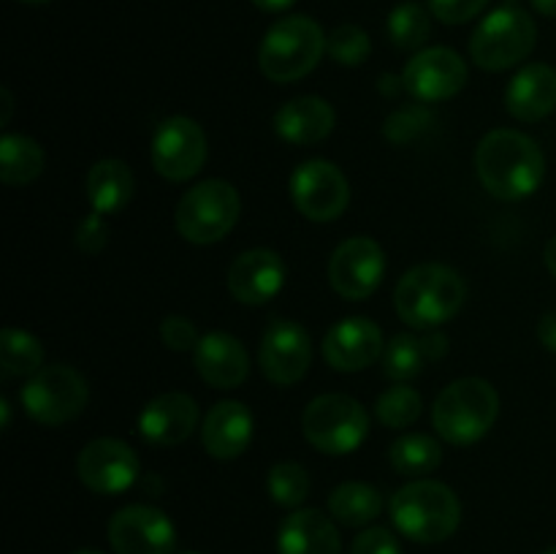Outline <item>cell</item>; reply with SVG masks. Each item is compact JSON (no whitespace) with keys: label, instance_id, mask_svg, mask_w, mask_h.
I'll use <instances>...</instances> for the list:
<instances>
[{"label":"cell","instance_id":"obj_48","mask_svg":"<svg viewBox=\"0 0 556 554\" xmlns=\"http://www.w3.org/2000/svg\"><path fill=\"white\" fill-rule=\"evenodd\" d=\"M188 554H195V552H188Z\"/></svg>","mask_w":556,"mask_h":554},{"label":"cell","instance_id":"obj_22","mask_svg":"<svg viewBox=\"0 0 556 554\" xmlns=\"http://www.w3.org/2000/svg\"><path fill=\"white\" fill-rule=\"evenodd\" d=\"M277 554H342L334 521L318 508H299L277 530Z\"/></svg>","mask_w":556,"mask_h":554},{"label":"cell","instance_id":"obj_23","mask_svg":"<svg viewBox=\"0 0 556 554\" xmlns=\"http://www.w3.org/2000/svg\"><path fill=\"white\" fill-rule=\"evenodd\" d=\"M505 106L519 123H538L556 109V71L546 63H530L510 79Z\"/></svg>","mask_w":556,"mask_h":554},{"label":"cell","instance_id":"obj_30","mask_svg":"<svg viewBox=\"0 0 556 554\" xmlns=\"http://www.w3.org/2000/svg\"><path fill=\"white\" fill-rule=\"evenodd\" d=\"M389 38L396 49L402 52H416L427 43L429 33H432V11L424 9L421 3H400L394 11L389 14Z\"/></svg>","mask_w":556,"mask_h":554},{"label":"cell","instance_id":"obj_16","mask_svg":"<svg viewBox=\"0 0 556 554\" xmlns=\"http://www.w3.org/2000/svg\"><path fill=\"white\" fill-rule=\"evenodd\" d=\"M402 85L421 103L445 101L467 85V65L448 47L421 49L402 71Z\"/></svg>","mask_w":556,"mask_h":554},{"label":"cell","instance_id":"obj_12","mask_svg":"<svg viewBox=\"0 0 556 554\" xmlns=\"http://www.w3.org/2000/svg\"><path fill=\"white\" fill-rule=\"evenodd\" d=\"M109 543L114 554H174L177 527L155 505H125L109 519Z\"/></svg>","mask_w":556,"mask_h":554},{"label":"cell","instance_id":"obj_31","mask_svg":"<svg viewBox=\"0 0 556 554\" xmlns=\"http://www.w3.org/2000/svg\"><path fill=\"white\" fill-rule=\"evenodd\" d=\"M0 367L3 375H36L43 369V348L30 331L5 326L0 335Z\"/></svg>","mask_w":556,"mask_h":554},{"label":"cell","instance_id":"obj_8","mask_svg":"<svg viewBox=\"0 0 556 554\" xmlns=\"http://www.w3.org/2000/svg\"><path fill=\"white\" fill-rule=\"evenodd\" d=\"M304 438L318 451L342 456L356 451L369 435V416L358 400L348 394H320L302 413Z\"/></svg>","mask_w":556,"mask_h":554},{"label":"cell","instance_id":"obj_39","mask_svg":"<svg viewBox=\"0 0 556 554\" xmlns=\"http://www.w3.org/2000/svg\"><path fill=\"white\" fill-rule=\"evenodd\" d=\"M109 242V231L103 226V215L98 212H90L85 221L79 223V231H76V244H79L81 253L98 255Z\"/></svg>","mask_w":556,"mask_h":554},{"label":"cell","instance_id":"obj_9","mask_svg":"<svg viewBox=\"0 0 556 554\" xmlns=\"http://www.w3.org/2000/svg\"><path fill=\"white\" fill-rule=\"evenodd\" d=\"M90 400V389L81 373L68 364H52L30 375L20 391V402L27 416L47 427L74 421Z\"/></svg>","mask_w":556,"mask_h":554},{"label":"cell","instance_id":"obj_21","mask_svg":"<svg viewBox=\"0 0 556 554\" xmlns=\"http://www.w3.org/2000/svg\"><path fill=\"white\" fill-rule=\"evenodd\" d=\"M201 440H204L206 454L215 456V459H237L248 451L250 440H253V413L244 402H217L206 413Z\"/></svg>","mask_w":556,"mask_h":554},{"label":"cell","instance_id":"obj_18","mask_svg":"<svg viewBox=\"0 0 556 554\" xmlns=\"http://www.w3.org/2000/svg\"><path fill=\"white\" fill-rule=\"evenodd\" d=\"M286 286V264L269 248L244 250L228 269V291L242 304H266Z\"/></svg>","mask_w":556,"mask_h":554},{"label":"cell","instance_id":"obj_45","mask_svg":"<svg viewBox=\"0 0 556 554\" xmlns=\"http://www.w3.org/2000/svg\"><path fill=\"white\" fill-rule=\"evenodd\" d=\"M20 3H27V5H43V3H49V0H20Z\"/></svg>","mask_w":556,"mask_h":554},{"label":"cell","instance_id":"obj_6","mask_svg":"<svg viewBox=\"0 0 556 554\" xmlns=\"http://www.w3.org/2000/svg\"><path fill=\"white\" fill-rule=\"evenodd\" d=\"M538 41L535 20L519 5L508 3L483 16L470 38V58L483 71H505L530 58Z\"/></svg>","mask_w":556,"mask_h":554},{"label":"cell","instance_id":"obj_4","mask_svg":"<svg viewBox=\"0 0 556 554\" xmlns=\"http://www.w3.org/2000/svg\"><path fill=\"white\" fill-rule=\"evenodd\" d=\"M500 416V394L489 380L462 378L445 386L432 407V424L454 445L478 443Z\"/></svg>","mask_w":556,"mask_h":554},{"label":"cell","instance_id":"obj_26","mask_svg":"<svg viewBox=\"0 0 556 554\" xmlns=\"http://www.w3.org/2000/svg\"><path fill=\"white\" fill-rule=\"evenodd\" d=\"M87 199L98 215H114L134 199V174L117 158H103L87 174Z\"/></svg>","mask_w":556,"mask_h":554},{"label":"cell","instance_id":"obj_5","mask_svg":"<svg viewBox=\"0 0 556 554\" xmlns=\"http://www.w3.org/2000/svg\"><path fill=\"white\" fill-rule=\"evenodd\" d=\"M324 27L304 14L282 16L266 30L258 47L261 74L277 85H288L307 76L326 52Z\"/></svg>","mask_w":556,"mask_h":554},{"label":"cell","instance_id":"obj_38","mask_svg":"<svg viewBox=\"0 0 556 554\" xmlns=\"http://www.w3.org/2000/svg\"><path fill=\"white\" fill-rule=\"evenodd\" d=\"M348 554H402V549L391 530H386V527H367L364 532H358Z\"/></svg>","mask_w":556,"mask_h":554},{"label":"cell","instance_id":"obj_41","mask_svg":"<svg viewBox=\"0 0 556 554\" xmlns=\"http://www.w3.org/2000/svg\"><path fill=\"white\" fill-rule=\"evenodd\" d=\"M293 3H296V0H253V5H258L261 11H271V14H275V11L291 9Z\"/></svg>","mask_w":556,"mask_h":554},{"label":"cell","instance_id":"obj_43","mask_svg":"<svg viewBox=\"0 0 556 554\" xmlns=\"http://www.w3.org/2000/svg\"><path fill=\"white\" fill-rule=\"evenodd\" d=\"M535 11H541L543 16H556V0H532Z\"/></svg>","mask_w":556,"mask_h":554},{"label":"cell","instance_id":"obj_35","mask_svg":"<svg viewBox=\"0 0 556 554\" xmlns=\"http://www.w3.org/2000/svg\"><path fill=\"white\" fill-rule=\"evenodd\" d=\"M432 125V112L421 103H410V106H402L386 119V139L394 141V144H410L421 130H427Z\"/></svg>","mask_w":556,"mask_h":554},{"label":"cell","instance_id":"obj_28","mask_svg":"<svg viewBox=\"0 0 556 554\" xmlns=\"http://www.w3.org/2000/svg\"><path fill=\"white\" fill-rule=\"evenodd\" d=\"M43 172V150L36 139L5 134L0 139V179L5 185H27Z\"/></svg>","mask_w":556,"mask_h":554},{"label":"cell","instance_id":"obj_25","mask_svg":"<svg viewBox=\"0 0 556 554\" xmlns=\"http://www.w3.org/2000/svg\"><path fill=\"white\" fill-rule=\"evenodd\" d=\"M448 353V337L443 331L429 335H396L383 351V369L394 380L416 378L427 362H440Z\"/></svg>","mask_w":556,"mask_h":554},{"label":"cell","instance_id":"obj_13","mask_svg":"<svg viewBox=\"0 0 556 554\" xmlns=\"http://www.w3.org/2000/svg\"><path fill=\"white\" fill-rule=\"evenodd\" d=\"M386 275V255L369 237H351L331 253L329 282L342 299L362 302L372 297Z\"/></svg>","mask_w":556,"mask_h":554},{"label":"cell","instance_id":"obj_33","mask_svg":"<svg viewBox=\"0 0 556 554\" xmlns=\"http://www.w3.org/2000/svg\"><path fill=\"white\" fill-rule=\"evenodd\" d=\"M271 500L282 508H299L309 494V476L299 462H277L266 478Z\"/></svg>","mask_w":556,"mask_h":554},{"label":"cell","instance_id":"obj_19","mask_svg":"<svg viewBox=\"0 0 556 554\" xmlns=\"http://www.w3.org/2000/svg\"><path fill=\"white\" fill-rule=\"evenodd\" d=\"M199 424V405L190 394L166 391L144 405L139 416V432L150 445H179L193 435Z\"/></svg>","mask_w":556,"mask_h":554},{"label":"cell","instance_id":"obj_24","mask_svg":"<svg viewBox=\"0 0 556 554\" xmlns=\"http://www.w3.org/2000/svg\"><path fill=\"white\" fill-rule=\"evenodd\" d=\"M337 114L329 101L318 96H302L282 103L275 114V134L288 144H318L334 130Z\"/></svg>","mask_w":556,"mask_h":554},{"label":"cell","instance_id":"obj_40","mask_svg":"<svg viewBox=\"0 0 556 554\" xmlns=\"http://www.w3.org/2000/svg\"><path fill=\"white\" fill-rule=\"evenodd\" d=\"M538 340L546 351L556 353V313H546L538 320Z\"/></svg>","mask_w":556,"mask_h":554},{"label":"cell","instance_id":"obj_32","mask_svg":"<svg viewBox=\"0 0 556 554\" xmlns=\"http://www.w3.org/2000/svg\"><path fill=\"white\" fill-rule=\"evenodd\" d=\"M421 407V394H418L413 386L400 383L391 386V389H386L383 394L378 396V402H375V416H378L386 427L405 429L410 427L413 421H418Z\"/></svg>","mask_w":556,"mask_h":554},{"label":"cell","instance_id":"obj_7","mask_svg":"<svg viewBox=\"0 0 556 554\" xmlns=\"http://www.w3.org/2000/svg\"><path fill=\"white\" fill-rule=\"evenodd\" d=\"M242 201L226 179H204L179 199L174 223L177 231L193 244H215L237 226Z\"/></svg>","mask_w":556,"mask_h":554},{"label":"cell","instance_id":"obj_15","mask_svg":"<svg viewBox=\"0 0 556 554\" xmlns=\"http://www.w3.org/2000/svg\"><path fill=\"white\" fill-rule=\"evenodd\" d=\"M76 473L90 492L119 494L139 478V456L123 440L98 438L81 449Z\"/></svg>","mask_w":556,"mask_h":554},{"label":"cell","instance_id":"obj_1","mask_svg":"<svg viewBox=\"0 0 556 554\" xmlns=\"http://www.w3.org/2000/svg\"><path fill=\"white\" fill-rule=\"evenodd\" d=\"M476 174L494 199L521 201L541 188L546 155L538 141L521 130H489L476 147Z\"/></svg>","mask_w":556,"mask_h":554},{"label":"cell","instance_id":"obj_27","mask_svg":"<svg viewBox=\"0 0 556 554\" xmlns=\"http://www.w3.org/2000/svg\"><path fill=\"white\" fill-rule=\"evenodd\" d=\"M383 511V494L364 481H345L329 494V514L345 527H367Z\"/></svg>","mask_w":556,"mask_h":554},{"label":"cell","instance_id":"obj_44","mask_svg":"<svg viewBox=\"0 0 556 554\" xmlns=\"http://www.w3.org/2000/svg\"><path fill=\"white\" fill-rule=\"evenodd\" d=\"M0 96H3V109H5V112H3V117H0V123H9V114H11V92L9 90H3V92H0Z\"/></svg>","mask_w":556,"mask_h":554},{"label":"cell","instance_id":"obj_11","mask_svg":"<svg viewBox=\"0 0 556 554\" xmlns=\"http://www.w3.org/2000/svg\"><path fill=\"white\" fill-rule=\"evenodd\" d=\"M152 166L172 182H188L206 163V136L190 117H168L152 136Z\"/></svg>","mask_w":556,"mask_h":554},{"label":"cell","instance_id":"obj_42","mask_svg":"<svg viewBox=\"0 0 556 554\" xmlns=\"http://www.w3.org/2000/svg\"><path fill=\"white\" fill-rule=\"evenodd\" d=\"M543 261H546V269L556 277V234L552 239H548L546 250H543Z\"/></svg>","mask_w":556,"mask_h":554},{"label":"cell","instance_id":"obj_2","mask_svg":"<svg viewBox=\"0 0 556 554\" xmlns=\"http://www.w3.org/2000/svg\"><path fill=\"white\" fill-rule=\"evenodd\" d=\"M465 299L467 286L459 272L445 264H418L396 282L394 307L413 329H434L448 324Z\"/></svg>","mask_w":556,"mask_h":554},{"label":"cell","instance_id":"obj_20","mask_svg":"<svg viewBox=\"0 0 556 554\" xmlns=\"http://www.w3.org/2000/svg\"><path fill=\"white\" fill-rule=\"evenodd\" d=\"M195 373L212 389H237L248 380L250 358L242 342L228 331H210L193 351Z\"/></svg>","mask_w":556,"mask_h":554},{"label":"cell","instance_id":"obj_3","mask_svg":"<svg viewBox=\"0 0 556 554\" xmlns=\"http://www.w3.org/2000/svg\"><path fill=\"white\" fill-rule=\"evenodd\" d=\"M391 521L410 541L440 543L459 527L462 503L448 483L418 478L391 498Z\"/></svg>","mask_w":556,"mask_h":554},{"label":"cell","instance_id":"obj_36","mask_svg":"<svg viewBox=\"0 0 556 554\" xmlns=\"http://www.w3.org/2000/svg\"><path fill=\"white\" fill-rule=\"evenodd\" d=\"M427 3L434 20L445 25H465L486 9L489 0H427Z\"/></svg>","mask_w":556,"mask_h":554},{"label":"cell","instance_id":"obj_17","mask_svg":"<svg viewBox=\"0 0 556 554\" xmlns=\"http://www.w3.org/2000/svg\"><path fill=\"white\" fill-rule=\"evenodd\" d=\"M383 351L386 342L380 326L362 315L337 320L324 337V358L337 373H362L372 367Z\"/></svg>","mask_w":556,"mask_h":554},{"label":"cell","instance_id":"obj_10","mask_svg":"<svg viewBox=\"0 0 556 554\" xmlns=\"http://www.w3.org/2000/svg\"><path fill=\"white\" fill-rule=\"evenodd\" d=\"M291 196L296 210L307 221L331 223L348 210L351 185L334 163L315 158L296 166L291 177Z\"/></svg>","mask_w":556,"mask_h":554},{"label":"cell","instance_id":"obj_37","mask_svg":"<svg viewBox=\"0 0 556 554\" xmlns=\"http://www.w3.org/2000/svg\"><path fill=\"white\" fill-rule=\"evenodd\" d=\"M161 340L172 351H195L201 337L195 331L193 320L185 318V315H168L161 324Z\"/></svg>","mask_w":556,"mask_h":554},{"label":"cell","instance_id":"obj_34","mask_svg":"<svg viewBox=\"0 0 556 554\" xmlns=\"http://www.w3.org/2000/svg\"><path fill=\"white\" fill-rule=\"evenodd\" d=\"M326 52L340 65H362L372 52L369 36L358 25H340L326 38Z\"/></svg>","mask_w":556,"mask_h":554},{"label":"cell","instance_id":"obj_47","mask_svg":"<svg viewBox=\"0 0 556 554\" xmlns=\"http://www.w3.org/2000/svg\"><path fill=\"white\" fill-rule=\"evenodd\" d=\"M543 554H556V546H552V549H546V552H543Z\"/></svg>","mask_w":556,"mask_h":554},{"label":"cell","instance_id":"obj_46","mask_svg":"<svg viewBox=\"0 0 556 554\" xmlns=\"http://www.w3.org/2000/svg\"><path fill=\"white\" fill-rule=\"evenodd\" d=\"M74 554H103V552H96V549H79V552H74Z\"/></svg>","mask_w":556,"mask_h":554},{"label":"cell","instance_id":"obj_14","mask_svg":"<svg viewBox=\"0 0 556 554\" xmlns=\"http://www.w3.org/2000/svg\"><path fill=\"white\" fill-rule=\"evenodd\" d=\"M313 362V345L304 326L296 320L275 318L264 329L258 348V364L266 380L275 386H293L304 378Z\"/></svg>","mask_w":556,"mask_h":554},{"label":"cell","instance_id":"obj_29","mask_svg":"<svg viewBox=\"0 0 556 554\" xmlns=\"http://www.w3.org/2000/svg\"><path fill=\"white\" fill-rule=\"evenodd\" d=\"M389 459L400 476L416 478L438 470L440 462H443V449H440V443L432 435L410 432L391 443Z\"/></svg>","mask_w":556,"mask_h":554}]
</instances>
